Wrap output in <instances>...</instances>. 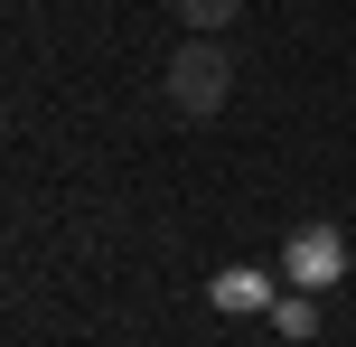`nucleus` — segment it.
<instances>
[{
	"mask_svg": "<svg viewBox=\"0 0 356 347\" xmlns=\"http://www.w3.org/2000/svg\"><path fill=\"white\" fill-rule=\"evenodd\" d=\"M225 85H234V66H225V47H216V38H188V47L169 56V104L188 113V122L225 113Z\"/></svg>",
	"mask_w": 356,
	"mask_h": 347,
	"instance_id": "nucleus-1",
	"label": "nucleus"
},
{
	"mask_svg": "<svg viewBox=\"0 0 356 347\" xmlns=\"http://www.w3.org/2000/svg\"><path fill=\"white\" fill-rule=\"evenodd\" d=\"M282 263H291V282H300V291H319V282H338V273H347V254H338V235H328V225H300Z\"/></svg>",
	"mask_w": 356,
	"mask_h": 347,
	"instance_id": "nucleus-2",
	"label": "nucleus"
},
{
	"mask_svg": "<svg viewBox=\"0 0 356 347\" xmlns=\"http://www.w3.org/2000/svg\"><path fill=\"white\" fill-rule=\"evenodd\" d=\"M169 10H178V29L216 38V29H234V10H244V0H169Z\"/></svg>",
	"mask_w": 356,
	"mask_h": 347,
	"instance_id": "nucleus-3",
	"label": "nucleus"
},
{
	"mask_svg": "<svg viewBox=\"0 0 356 347\" xmlns=\"http://www.w3.org/2000/svg\"><path fill=\"white\" fill-rule=\"evenodd\" d=\"M216 300H234V310H253V300H263V282H253V273H225V282H216Z\"/></svg>",
	"mask_w": 356,
	"mask_h": 347,
	"instance_id": "nucleus-4",
	"label": "nucleus"
}]
</instances>
